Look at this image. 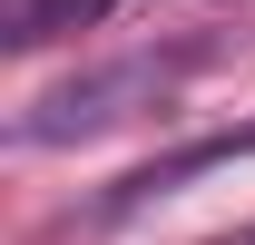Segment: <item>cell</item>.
Returning a JSON list of instances; mask_svg holds the SVG:
<instances>
[{
	"label": "cell",
	"mask_w": 255,
	"mask_h": 245,
	"mask_svg": "<svg viewBox=\"0 0 255 245\" xmlns=\"http://www.w3.org/2000/svg\"><path fill=\"white\" fill-rule=\"evenodd\" d=\"M187 69H196V49H137V59L79 69V79H59V89H39L30 108L10 118V137H20V147H79V137H108V127L167 108Z\"/></svg>",
	"instance_id": "6da1fadb"
},
{
	"label": "cell",
	"mask_w": 255,
	"mask_h": 245,
	"mask_svg": "<svg viewBox=\"0 0 255 245\" xmlns=\"http://www.w3.org/2000/svg\"><path fill=\"white\" fill-rule=\"evenodd\" d=\"M246 157H255V118H246V127H206V137H187V147L147 157L137 177H118L108 196H98V216H137V206H157V196H177V186L216 177V167H246Z\"/></svg>",
	"instance_id": "7a4b0ae2"
},
{
	"label": "cell",
	"mask_w": 255,
	"mask_h": 245,
	"mask_svg": "<svg viewBox=\"0 0 255 245\" xmlns=\"http://www.w3.org/2000/svg\"><path fill=\"white\" fill-rule=\"evenodd\" d=\"M118 0H20V20H10V49H49L69 30H98Z\"/></svg>",
	"instance_id": "3957f363"
}]
</instances>
